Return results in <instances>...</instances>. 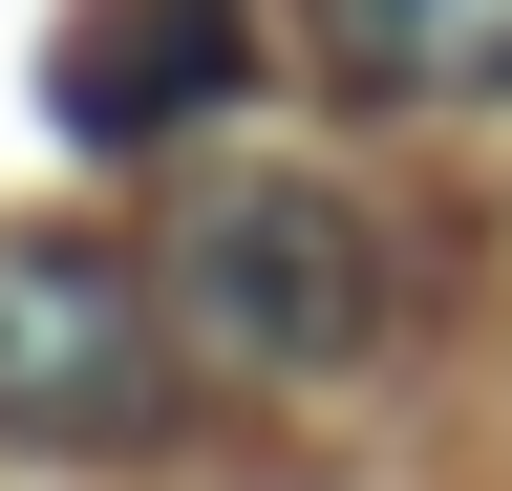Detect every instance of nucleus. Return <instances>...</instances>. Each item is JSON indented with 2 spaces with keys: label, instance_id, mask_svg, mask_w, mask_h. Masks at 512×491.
Listing matches in <instances>:
<instances>
[{
  "label": "nucleus",
  "instance_id": "1",
  "mask_svg": "<svg viewBox=\"0 0 512 491\" xmlns=\"http://www.w3.org/2000/svg\"><path fill=\"white\" fill-rule=\"evenodd\" d=\"M171 321L235 363V385H363L384 363V235L299 171H235V193L171 214Z\"/></svg>",
  "mask_w": 512,
  "mask_h": 491
},
{
  "label": "nucleus",
  "instance_id": "2",
  "mask_svg": "<svg viewBox=\"0 0 512 491\" xmlns=\"http://www.w3.org/2000/svg\"><path fill=\"white\" fill-rule=\"evenodd\" d=\"M171 278L150 257H107V235H0V427L22 449H128V427L171 406Z\"/></svg>",
  "mask_w": 512,
  "mask_h": 491
},
{
  "label": "nucleus",
  "instance_id": "3",
  "mask_svg": "<svg viewBox=\"0 0 512 491\" xmlns=\"http://www.w3.org/2000/svg\"><path fill=\"white\" fill-rule=\"evenodd\" d=\"M235 65H256L235 0H86V43H64V129H86V150H171Z\"/></svg>",
  "mask_w": 512,
  "mask_h": 491
},
{
  "label": "nucleus",
  "instance_id": "4",
  "mask_svg": "<svg viewBox=\"0 0 512 491\" xmlns=\"http://www.w3.org/2000/svg\"><path fill=\"white\" fill-rule=\"evenodd\" d=\"M320 65L342 86H512V0H320Z\"/></svg>",
  "mask_w": 512,
  "mask_h": 491
}]
</instances>
